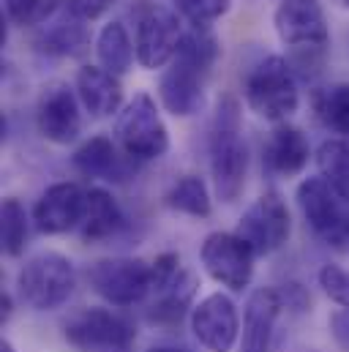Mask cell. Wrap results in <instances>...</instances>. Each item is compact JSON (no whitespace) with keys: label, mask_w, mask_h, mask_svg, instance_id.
<instances>
[{"label":"cell","mask_w":349,"mask_h":352,"mask_svg":"<svg viewBox=\"0 0 349 352\" xmlns=\"http://www.w3.org/2000/svg\"><path fill=\"white\" fill-rule=\"evenodd\" d=\"M218 38L210 30L191 28L188 33H183L177 55L159 80V98L170 115L188 118L199 112L205 101V85L218 60Z\"/></svg>","instance_id":"6da1fadb"},{"label":"cell","mask_w":349,"mask_h":352,"mask_svg":"<svg viewBox=\"0 0 349 352\" xmlns=\"http://www.w3.org/2000/svg\"><path fill=\"white\" fill-rule=\"evenodd\" d=\"M210 173L221 202L232 205L240 199L249 177V148L240 129V104L232 96H224L216 109L210 131Z\"/></svg>","instance_id":"7a4b0ae2"},{"label":"cell","mask_w":349,"mask_h":352,"mask_svg":"<svg viewBox=\"0 0 349 352\" xmlns=\"http://www.w3.org/2000/svg\"><path fill=\"white\" fill-rule=\"evenodd\" d=\"M273 28L300 69L308 72L322 63L330 47V30L319 0H281L273 14Z\"/></svg>","instance_id":"3957f363"},{"label":"cell","mask_w":349,"mask_h":352,"mask_svg":"<svg viewBox=\"0 0 349 352\" xmlns=\"http://www.w3.org/2000/svg\"><path fill=\"white\" fill-rule=\"evenodd\" d=\"M246 104L254 115L270 123H281L300 107V90L292 72V63L281 55H267L246 74L243 82Z\"/></svg>","instance_id":"277c9868"},{"label":"cell","mask_w":349,"mask_h":352,"mask_svg":"<svg viewBox=\"0 0 349 352\" xmlns=\"http://www.w3.org/2000/svg\"><path fill=\"white\" fill-rule=\"evenodd\" d=\"M77 287L74 263L58 252H41L30 257L16 273V292L33 311H52L63 306Z\"/></svg>","instance_id":"5b68a950"},{"label":"cell","mask_w":349,"mask_h":352,"mask_svg":"<svg viewBox=\"0 0 349 352\" xmlns=\"http://www.w3.org/2000/svg\"><path fill=\"white\" fill-rule=\"evenodd\" d=\"M115 142L131 162H153L170 151V131L156 101L137 93L115 120Z\"/></svg>","instance_id":"8992f818"},{"label":"cell","mask_w":349,"mask_h":352,"mask_svg":"<svg viewBox=\"0 0 349 352\" xmlns=\"http://www.w3.org/2000/svg\"><path fill=\"white\" fill-rule=\"evenodd\" d=\"M87 281L112 306H134L153 292V265L137 257H115L90 265Z\"/></svg>","instance_id":"52a82bcc"},{"label":"cell","mask_w":349,"mask_h":352,"mask_svg":"<svg viewBox=\"0 0 349 352\" xmlns=\"http://www.w3.org/2000/svg\"><path fill=\"white\" fill-rule=\"evenodd\" d=\"M66 342L77 352H126L134 342L128 320L109 309H80L63 325Z\"/></svg>","instance_id":"ba28073f"},{"label":"cell","mask_w":349,"mask_h":352,"mask_svg":"<svg viewBox=\"0 0 349 352\" xmlns=\"http://www.w3.org/2000/svg\"><path fill=\"white\" fill-rule=\"evenodd\" d=\"M199 260L216 284L243 292L251 284L257 254L238 232H210L199 249Z\"/></svg>","instance_id":"9c48e42d"},{"label":"cell","mask_w":349,"mask_h":352,"mask_svg":"<svg viewBox=\"0 0 349 352\" xmlns=\"http://www.w3.org/2000/svg\"><path fill=\"white\" fill-rule=\"evenodd\" d=\"M235 232L254 249L257 257H267L278 252L292 235V219H289V210L281 194L267 191L257 197L240 216Z\"/></svg>","instance_id":"30bf717a"},{"label":"cell","mask_w":349,"mask_h":352,"mask_svg":"<svg viewBox=\"0 0 349 352\" xmlns=\"http://www.w3.org/2000/svg\"><path fill=\"white\" fill-rule=\"evenodd\" d=\"M180 41H183V28L177 14L164 6H150L137 22V36H134L137 63L148 72L170 66L177 55Z\"/></svg>","instance_id":"8fae6325"},{"label":"cell","mask_w":349,"mask_h":352,"mask_svg":"<svg viewBox=\"0 0 349 352\" xmlns=\"http://www.w3.org/2000/svg\"><path fill=\"white\" fill-rule=\"evenodd\" d=\"M297 208L317 238L333 246L347 241L349 219L341 208V197L322 177H306L297 186Z\"/></svg>","instance_id":"7c38bea8"},{"label":"cell","mask_w":349,"mask_h":352,"mask_svg":"<svg viewBox=\"0 0 349 352\" xmlns=\"http://www.w3.org/2000/svg\"><path fill=\"white\" fill-rule=\"evenodd\" d=\"M191 331L194 339L207 352H232L240 333L238 306L224 292H213L202 298L191 309Z\"/></svg>","instance_id":"4fadbf2b"},{"label":"cell","mask_w":349,"mask_h":352,"mask_svg":"<svg viewBox=\"0 0 349 352\" xmlns=\"http://www.w3.org/2000/svg\"><path fill=\"white\" fill-rule=\"evenodd\" d=\"M36 126L38 134L52 145H71L82 131L80 115V96L66 82L47 85L38 107H36Z\"/></svg>","instance_id":"5bb4252c"},{"label":"cell","mask_w":349,"mask_h":352,"mask_svg":"<svg viewBox=\"0 0 349 352\" xmlns=\"http://www.w3.org/2000/svg\"><path fill=\"white\" fill-rule=\"evenodd\" d=\"M85 197L87 191L74 180L52 183L33 208L36 230L44 235H63L69 230H77L85 213Z\"/></svg>","instance_id":"9a60e30c"},{"label":"cell","mask_w":349,"mask_h":352,"mask_svg":"<svg viewBox=\"0 0 349 352\" xmlns=\"http://www.w3.org/2000/svg\"><path fill=\"white\" fill-rule=\"evenodd\" d=\"M281 314V295L273 287H260L249 295L243 309V333L238 352H270L273 328Z\"/></svg>","instance_id":"2e32d148"},{"label":"cell","mask_w":349,"mask_h":352,"mask_svg":"<svg viewBox=\"0 0 349 352\" xmlns=\"http://www.w3.org/2000/svg\"><path fill=\"white\" fill-rule=\"evenodd\" d=\"M308 156H311V148H308V140L300 129L295 126H275L264 142V167L270 175L278 177H295L300 175L308 164Z\"/></svg>","instance_id":"e0dca14e"},{"label":"cell","mask_w":349,"mask_h":352,"mask_svg":"<svg viewBox=\"0 0 349 352\" xmlns=\"http://www.w3.org/2000/svg\"><path fill=\"white\" fill-rule=\"evenodd\" d=\"M36 50L44 55H55V58H77L82 55L90 44V33H87L85 22L77 19L66 6L63 11H58L55 16H49L44 25H38V33L33 38Z\"/></svg>","instance_id":"ac0fdd59"},{"label":"cell","mask_w":349,"mask_h":352,"mask_svg":"<svg viewBox=\"0 0 349 352\" xmlns=\"http://www.w3.org/2000/svg\"><path fill=\"white\" fill-rule=\"evenodd\" d=\"M77 96L93 118H109L123 109V88L115 74L101 66H82L77 72Z\"/></svg>","instance_id":"d6986e66"},{"label":"cell","mask_w":349,"mask_h":352,"mask_svg":"<svg viewBox=\"0 0 349 352\" xmlns=\"http://www.w3.org/2000/svg\"><path fill=\"white\" fill-rule=\"evenodd\" d=\"M128 162L131 159L120 156L117 145L104 134L90 137L71 156L74 170L90 180H123L128 173Z\"/></svg>","instance_id":"ffe728a7"},{"label":"cell","mask_w":349,"mask_h":352,"mask_svg":"<svg viewBox=\"0 0 349 352\" xmlns=\"http://www.w3.org/2000/svg\"><path fill=\"white\" fill-rule=\"evenodd\" d=\"M123 210L117 205V199L101 188V186H93L87 188L85 197V213H82V221H80V235L87 243H95V241H106L112 238L120 227H123Z\"/></svg>","instance_id":"44dd1931"},{"label":"cell","mask_w":349,"mask_h":352,"mask_svg":"<svg viewBox=\"0 0 349 352\" xmlns=\"http://www.w3.org/2000/svg\"><path fill=\"white\" fill-rule=\"evenodd\" d=\"M95 58H98V66L106 69L115 77H123L131 69V63L137 58V50L131 44L128 30H126L123 22L115 19V22H106L101 28V33L95 38Z\"/></svg>","instance_id":"7402d4cb"},{"label":"cell","mask_w":349,"mask_h":352,"mask_svg":"<svg viewBox=\"0 0 349 352\" xmlns=\"http://www.w3.org/2000/svg\"><path fill=\"white\" fill-rule=\"evenodd\" d=\"M319 177L349 202V140H325L317 151Z\"/></svg>","instance_id":"603a6c76"},{"label":"cell","mask_w":349,"mask_h":352,"mask_svg":"<svg viewBox=\"0 0 349 352\" xmlns=\"http://www.w3.org/2000/svg\"><path fill=\"white\" fill-rule=\"evenodd\" d=\"M167 205L191 219H207L213 210L207 183L199 175H183L180 180H174L172 188L167 191Z\"/></svg>","instance_id":"cb8c5ba5"},{"label":"cell","mask_w":349,"mask_h":352,"mask_svg":"<svg viewBox=\"0 0 349 352\" xmlns=\"http://www.w3.org/2000/svg\"><path fill=\"white\" fill-rule=\"evenodd\" d=\"M194 287H196L194 276L188 270H183L172 284H167L164 289L156 292L159 300L150 309V320H156V322H180L183 314H185V309L191 306Z\"/></svg>","instance_id":"d4e9b609"},{"label":"cell","mask_w":349,"mask_h":352,"mask_svg":"<svg viewBox=\"0 0 349 352\" xmlns=\"http://www.w3.org/2000/svg\"><path fill=\"white\" fill-rule=\"evenodd\" d=\"M30 235V219L25 205L16 197H5L0 208V243L8 257H19L27 246Z\"/></svg>","instance_id":"484cf974"},{"label":"cell","mask_w":349,"mask_h":352,"mask_svg":"<svg viewBox=\"0 0 349 352\" xmlns=\"http://www.w3.org/2000/svg\"><path fill=\"white\" fill-rule=\"evenodd\" d=\"M314 107L319 120L330 131L349 140V82H336L330 88L319 90L314 96Z\"/></svg>","instance_id":"4316f807"},{"label":"cell","mask_w":349,"mask_h":352,"mask_svg":"<svg viewBox=\"0 0 349 352\" xmlns=\"http://www.w3.org/2000/svg\"><path fill=\"white\" fill-rule=\"evenodd\" d=\"M60 3L66 0H3V11L16 28H38L58 14Z\"/></svg>","instance_id":"83f0119b"},{"label":"cell","mask_w":349,"mask_h":352,"mask_svg":"<svg viewBox=\"0 0 349 352\" xmlns=\"http://www.w3.org/2000/svg\"><path fill=\"white\" fill-rule=\"evenodd\" d=\"M174 8L191 28L210 30V25L232 8V0H174Z\"/></svg>","instance_id":"f1b7e54d"},{"label":"cell","mask_w":349,"mask_h":352,"mask_svg":"<svg viewBox=\"0 0 349 352\" xmlns=\"http://www.w3.org/2000/svg\"><path fill=\"white\" fill-rule=\"evenodd\" d=\"M317 278H319L322 292L333 303H339L341 309H349V270L339 267V265H322Z\"/></svg>","instance_id":"f546056e"},{"label":"cell","mask_w":349,"mask_h":352,"mask_svg":"<svg viewBox=\"0 0 349 352\" xmlns=\"http://www.w3.org/2000/svg\"><path fill=\"white\" fill-rule=\"evenodd\" d=\"M115 0H66L63 6L82 22H93L98 16H104L109 8H112Z\"/></svg>","instance_id":"4dcf8cb0"},{"label":"cell","mask_w":349,"mask_h":352,"mask_svg":"<svg viewBox=\"0 0 349 352\" xmlns=\"http://www.w3.org/2000/svg\"><path fill=\"white\" fill-rule=\"evenodd\" d=\"M330 333L344 350H349V309H339L330 314Z\"/></svg>","instance_id":"1f68e13d"},{"label":"cell","mask_w":349,"mask_h":352,"mask_svg":"<svg viewBox=\"0 0 349 352\" xmlns=\"http://www.w3.org/2000/svg\"><path fill=\"white\" fill-rule=\"evenodd\" d=\"M0 309H3V322L11 317V295H5L3 292V298H0Z\"/></svg>","instance_id":"d6a6232c"},{"label":"cell","mask_w":349,"mask_h":352,"mask_svg":"<svg viewBox=\"0 0 349 352\" xmlns=\"http://www.w3.org/2000/svg\"><path fill=\"white\" fill-rule=\"evenodd\" d=\"M0 352H16V350H14V344H11L8 339H3V342H0Z\"/></svg>","instance_id":"836d02e7"},{"label":"cell","mask_w":349,"mask_h":352,"mask_svg":"<svg viewBox=\"0 0 349 352\" xmlns=\"http://www.w3.org/2000/svg\"><path fill=\"white\" fill-rule=\"evenodd\" d=\"M148 352H185V350H177V347H150Z\"/></svg>","instance_id":"e575fe53"},{"label":"cell","mask_w":349,"mask_h":352,"mask_svg":"<svg viewBox=\"0 0 349 352\" xmlns=\"http://www.w3.org/2000/svg\"><path fill=\"white\" fill-rule=\"evenodd\" d=\"M336 6H341V8H349V0H333Z\"/></svg>","instance_id":"d590c367"}]
</instances>
